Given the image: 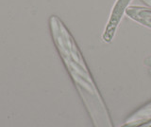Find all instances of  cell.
<instances>
[{
  "mask_svg": "<svg viewBox=\"0 0 151 127\" xmlns=\"http://www.w3.org/2000/svg\"><path fill=\"white\" fill-rule=\"evenodd\" d=\"M142 1H143L145 5H147L149 8H151V0H142Z\"/></svg>",
  "mask_w": 151,
  "mask_h": 127,
  "instance_id": "3",
  "label": "cell"
},
{
  "mask_svg": "<svg viewBox=\"0 0 151 127\" xmlns=\"http://www.w3.org/2000/svg\"><path fill=\"white\" fill-rule=\"evenodd\" d=\"M126 15L140 24L151 28V8L144 7H127Z\"/></svg>",
  "mask_w": 151,
  "mask_h": 127,
  "instance_id": "1",
  "label": "cell"
},
{
  "mask_svg": "<svg viewBox=\"0 0 151 127\" xmlns=\"http://www.w3.org/2000/svg\"><path fill=\"white\" fill-rule=\"evenodd\" d=\"M131 0H117L115 3V7L119 11H125L126 9L129 7V4Z\"/></svg>",
  "mask_w": 151,
  "mask_h": 127,
  "instance_id": "2",
  "label": "cell"
}]
</instances>
